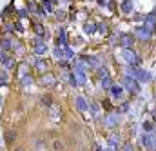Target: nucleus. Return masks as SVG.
Masks as SVG:
<instances>
[{
  "mask_svg": "<svg viewBox=\"0 0 156 151\" xmlns=\"http://www.w3.org/2000/svg\"><path fill=\"white\" fill-rule=\"evenodd\" d=\"M127 75L133 76V78H134V80H138V82H144V84H149V82L153 80V75H151L149 71L140 69V68H133V66H129Z\"/></svg>",
  "mask_w": 156,
  "mask_h": 151,
  "instance_id": "nucleus-1",
  "label": "nucleus"
},
{
  "mask_svg": "<svg viewBox=\"0 0 156 151\" xmlns=\"http://www.w3.org/2000/svg\"><path fill=\"white\" fill-rule=\"evenodd\" d=\"M122 86H123V87H125L131 95H138V93H140V82H138V80H134L133 76H129V75L123 76Z\"/></svg>",
  "mask_w": 156,
  "mask_h": 151,
  "instance_id": "nucleus-2",
  "label": "nucleus"
},
{
  "mask_svg": "<svg viewBox=\"0 0 156 151\" xmlns=\"http://www.w3.org/2000/svg\"><path fill=\"white\" fill-rule=\"evenodd\" d=\"M122 57H123V58L127 60V64L133 66V68H138V66L142 64V58L136 55L134 49H123V51H122Z\"/></svg>",
  "mask_w": 156,
  "mask_h": 151,
  "instance_id": "nucleus-3",
  "label": "nucleus"
},
{
  "mask_svg": "<svg viewBox=\"0 0 156 151\" xmlns=\"http://www.w3.org/2000/svg\"><path fill=\"white\" fill-rule=\"evenodd\" d=\"M134 37L140 38L142 42H147V40H151V37H153V29L147 28V26H140V28L134 29Z\"/></svg>",
  "mask_w": 156,
  "mask_h": 151,
  "instance_id": "nucleus-4",
  "label": "nucleus"
},
{
  "mask_svg": "<svg viewBox=\"0 0 156 151\" xmlns=\"http://www.w3.org/2000/svg\"><path fill=\"white\" fill-rule=\"evenodd\" d=\"M109 93H111V97H113V98L122 100V98H123V93H125V87H123L122 84H113V86H111V89H109Z\"/></svg>",
  "mask_w": 156,
  "mask_h": 151,
  "instance_id": "nucleus-5",
  "label": "nucleus"
},
{
  "mask_svg": "<svg viewBox=\"0 0 156 151\" xmlns=\"http://www.w3.org/2000/svg\"><path fill=\"white\" fill-rule=\"evenodd\" d=\"M142 142H144V146H145L147 149H154V146H156L154 133H145V135L142 137Z\"/></svg>",
  "mask_w": 156,
  "mask_h": 151,
  "instance_id": "nucleus-6",
  "label": "nucleus"
},
{
  "mask_svg": "<svg viewBox=\"0 0 156 151\" xmlns=\"http://www.w3.org/2000/svg\"><path fill=\"white\" fill-rule=\"evenodd\" d=\"M134 40H136V38L133 37V35H122V37H120V46H122L123 49H133Z\"/></svg>",
  "mask_w": 156,
  "mask_h": 151,
  "instance_id": "nucleus-7",
  "label": "nucleus"
},
{
  "mask_svg": "<svg viewBox=\"0 0 156 151\" xmlns=\"http://www.w3.org/2000/svg\"><path fill=\"white\" fill-rule=\"evenodd\" d=\"M105 126H107L109 129L116 127L118 126V115L116 113H107V116H105Z\"/></svg>",
  "mask_w": 156,
  "mask_h": 151,
  "instance_id": "nucleus-8",
  "label": "nucleus"
},
{
  "mask_svg": "<svg viewBox=\"0 0 156 151\" xmlns=\"http://www.w3.org/2000/svg\"><path fill=\"white\" fill-rule=\"evenodd\" d=\"M49 49H47V44L45 42H40V38H37L35 40V53L37 55H45Z\"/></svg>",
  "mask_w": 156,
  "mask_h": 151,
  "instance_id": "nucleus-9",
  "label": "nucleus"
},
{
  "mask_svg": "<svg viewBox=\"0 0 156 151\" xmlns=\"http://www.w3.org/2000/svg\"><path fill=\"white\" fill-rule=\"evenodd\" d=\"M75 104H76V109H78V111H87V109H89V102H87L83 97H76Z\"/></svg>",
  "mask_w": 156,
  "mask_h": 151,
  "instance_id": "nucleus-10",
  "label": "nucleus"
},
{
  "mask_svg": "<svg viewBox=\"0 0 156 151\" xmlns=\"http://www.w3.org/2000/svg\"><path fill=\"white\" fill-rule=\"evenodd\" d=\"M133 9H134V6H133V0H123V2H122V13H125V15H131V13H133Z\"/></svg>",
  "mask_w": 156,
  "mask_h": 151,
  "instance_id": "nucleus-11",
  "label": "nucleus"
},
{
  "mask_svg": "<svg viewBox=\"0 0 156 151\" xmlns=\"http://www.w3.org/2000/svg\"><path fill=\"white\" fill-rule=\"evenodd\" d=\"M73 73H75V76H76L78 86H82V84H85V82H87V75H85V71H82V69H75Z\"/></svg>",
  "mask_w": 156,
  "mask_h": 151,
  "instance_id": "nucleus-12",
  "label": "nucleus"
},
{
  "mask_svg": "<svg viewBox=\"0 0 156 151\" xmlns=\"http://www.w3.org/2000/svg\"><path fill=\"white\" fill-rule=\"evenodd\" d=\"M85 62H87L93 69H100V60H98V58H94V57H87Z\"/></svg>",
  "mask_w": 156,
  "mask_h": 151,
  "instance_id": "nucleus-13",
  "label": "nucleus"
},
{
  "mask_svg": "<svg viewBox=\"0 0 156 151\" xmlns=\"http://www.w3.org/2000/svg\"><path fill=\"white\" fill-rule=\"evenodd\" d=\"M11 47H13V44H11L9 38H2V40H0V49H2V51H9Z\"/></svg>",
  "mask_w": 156,
  "mask_h": 151,
  "instance_id": "nucleus-14",
  "label": "nucleus"
},
{
  "mask_svg": "<svg viewBox=\"0 0 156 151\" xmlns=\"http://www.w3.org/2000/svg\"><path fill=\"white\" fill-rule=\"evenodd\" d=\"M100 84H102V87H104V89H111V86H113V82H111V76H109V75L102 76Z\"/></svg>",
  "mask_w": 156,
  "mask_h": 151,
  "instance_id": "nucleus-15",
  "label": "nucleus"
},
{
  "mask_svg": "<svg viewBox=\"0 0 156 151\" xmlns=\"http://www.w3.org/2000/svg\"><path fill=\"white\" fill-rule=\"evenodd\" d=\"M118 146H120V140H118V137H111V138H109V149H111V151H116Z\"/></svg>",
  "mask_w": 156,
  "mask_h": 151,
  "instance_id": "nucleus-16",
  "label": "nucleus"
},
{
  "mask_svg": "<svg viewBox=\"0 0 156 151\" xmlns=\"http://www.w3.org/2000/svg\"><path fill=\"white\" fill-rule=\"evenodd\" d=\"M42 84H44V86H55V76L49 75V73H47V75H44V78H42Z\"/></svg>",
  "mask_w": 156,
  "mask_h": 151,
  "instance_id": "nucleus-17",
  "label": "nucleus"
},
{
  "mask_svg": "<svg viewBox=\"0 0 156 151\" xmlns=\"http://www.w3.org/2000/svg\"><path fill=\"white\" fill-rule=\"evenodd\" d=\"M53 55H55L56 58H64V57H66V53H64V47H60V46H56V47L53 49Z\"/></svg>",
  "mask_w": 156,
  "mask_h": 151,
  "instance_id": "nucleus-18",
  "label": "nucleus"
},
{
  "mask_svg": "<svg viewBox=\"0 0 156 151\" xmlns=\"http://www.w3.org/2000/svg\"><path fill=\"white\" fill-rule=\"evenodd\" d=\"M144 131H145V133H153V131H154V126H153V122L145 120V122H144Z\"/></svg>",
  "mask_w": 156,
  "mask_h": 151,
  "instance_id": "nucleus-19",
  "label": "nucleus"
},
{
  "mask_svg": "<svg viewBox=\"0 0 156 151\" xmlns=\"http://www.w3.org/2000/svg\"><path fill=\"white\" fill-rule=\"evenodd\" d=\"M94 29H96V26H94V24H85V26H83V31H85L87 35H93V33H94Z\"/></svg>",
  "mask_w": 156,
  "mask_h": 151,
  "instance_id": "nucleus-20",
  "label": "nucleus"
},
{
  "mask_svg": "<svg viewBox=\"0 0 156 151\" xmlns=\"http://www.w3.org/2000/svg\"><path fill=\"white\" fill-rule=\"evenodd\" d=\"M37 69H38L40 73H44V71H47V64H45L44 60H38V62H37Z\"/></svg>",
  "mask_w": 156,
  "mask_h": 151,
  "instance_id": "nucleus-21",
  "label": "nucleus"
},
{
  "mask_svg": "<svg viewBox=\"0 0 156 151\" xmlns=\"http://www.w3.org/2000/svg\"><path fill=\"white\" fill-rule=\"evenodd\" d=\"M89 109H91V113L96 115L98 111H100V106L96 104V102H89Z\"/></svg>",
  "mask_w": 156,
  "mask_h": 151,
  "instance_id": "nucleus-22",
  "label": "nucleus"
},
{
  "mask_svg": "<svg viewBox=\"0 0 156 151\" xmlns=\"http://www.w3.org/2000/svg\"><path fill=\"white\" fill-rule=\"evenodd\" d=\"M33 29H35V33H38V35H42V37H45V33H44V26H42V24H35Z\"/></svg>",
  "mask_w": 156,
  "mask_h": 151,
  "instance_id": "nucleus-23",
  "label": "nucleus"
},
{
  "mask_svg": "<svg viewBox=\"0 0 156 151\" xmlns=\"http://www.w3.org/2000/svg\"><path fill=\"white\" fill-rule=\"evenodd\" d=\"M64 53H66V58H73L75 57V51L71 47H64Z\"/></svg>",
  "mask_w": 156,
  "mask_h": 151,
  "instance_id": "nucleus-24",
  "label": "nucleus"
},
{
  "mask_svg": "<svg viewBox=\"0 0 156 151\" xmlns=\"http://www.w3.org/2000/svg\"><path fill=\"white\" fill-rule=\"evenodd\" d=\"M122 151H134V146H133V142H125V144L122 146Z\"/></svg>",
  "mask_w": 156,
  "mask_h": 151,
  "instance_id": "nucleus-25",
  "label": "nucleus"
},
{
  "mask_svg": "<svg viewBox=\"0 0 156 151\" xmlns=\"http://www.w3.org/2000/svg\"><path fill=\"white\" fill-rule=\"evenodd\" d=\"M0 84H4V86L7 84V73H5V71L0 73Z\"/></svg>",
  "mask_w": 156,
  "mask_h": 151,
  "instance_id": "nucleus-26",
  "label": "nucleus"
},
{
  "mask_svg": "<svg viewBox=\"0 0 156 151\" xmlns=\"http://www.w3.org/2000/svg\"><path fill=\"white\" fill-rule=\"evenodd\" d=\"M4 68H5V69H11V68H13V60H11V58H5V60H4Z\"/></svg>",
  "mask_w": 156,
  "mask_h": 151,
  "instance_id": "nucleus-27",
  "label": "nucleus"
},
{
  "mask_svg": "<svg viewBox=\"0 0 156 151\" xmlns=\"http://www.w3.org/2000/svg\"><path fill=\"white\" fill-rule=\"evenodd\" d=\"M102 108H105V111H109V113H111V109H113V106H111V102H109V100H104Z\"/></svg>",
  "mask_w": 156,
  "mask_h": 151,
  "instance_id": "nucleus-28",
  "label": "nucleus"
},
{
  "mask_svg": "<svg viewBox=\"0 0 156 151\" xmlns=\"http://www.w3.org/2000/svg\"><path fill=\"white\" fill-rule=\"evenodd\" d=\"M120 111H122V113H127V111H129V104H127V102H123V104L120 106Z\"/></svg>",
  "mask_w": 156,
  "mask_h": 151,
  "instance_id": "nucleus-29",
  "label": "nucleus"
},
{
  "mask_svg": "<svg viewBox=\"0 0 156 151\" xmlns=\"http://www.w3.org/2000/svg\"><path fill=\"white\" fill-rule=\"evenodd\" d=\"M29 82H33V78H31V76H22V84H24V86H27V84H29Z\"/></svg>",
  "mask_w": 156,
  "mask_h": 151,
  "instance_id": "nucleus-30",
  "label": "nucleus"
},
{
  "mask_svg": "<svg viewBox=\"0 0 156 151\" xmlns=\"http://www.w3.org/2000/svg\"><path fill=\"white\" fill-rule=\"evenodd\" d=\"M13 137H15V133H13V131H9V133H7V142H11V140H13Z\"/></svg>",
  "mask_w": 156,
  "mask_h": 151,
  "instance_id": "nucleus-31",
  "label": "nucleus"
},
{
  "mask_svg": "<svg viewBox=\"0 0 156 151\" xmlns=\"http://www.w3.org/2000/svg\"><path fill=\"white\" fill-rule=\"evenodd\" d=\"M44 7H45V9H47V11H53V6H51V4H49V2H47V4H44Z\"/></svg>",
  "mask_w": 156,
  "mask_h": 151,
  "instance_id": "nucleus-32",
  "label": "nucleus"
},
{
  "mask_svg": "<svg viewBox=\"0 0 156 151\" xmlns=\"http://www.w3.org/2000/svg\"><path fill=\"white\" fill-rule=\"evenodd\" d=\"M4 60H5V55H4V51H2V49H0V64H2V62H4Z\"/></svg>",
  "mask_w": 156,
  "mask_h": 151,
  "instance_id": "nucleus-33",
  "label": "nucleus"
},
{
  "mask_svg": "<svg viewBox=\"0 0 156 151\" xmlns=\"http://www.w3.org/2000/svg\"><path fill=\"white\" fill-rule=\"evenodd\" d=\"M98 29H100L102 33H107V28H105V26H98Z\"/></svg>",
  "mask_w": 156,
  "mask_h": 151,
  "instance_id": "nucleus-34",
  "label": "nucleus"
},
{
  "mask_svg": "<svg viewBox=\"0 0 156 151\" xmlns=\"http://www.w3.org/2000/svg\"><path fill=\"white\" fill-rule=\"evenodd\" d=\"M153 31L156 33V20H154V26H153Z\"/></svg>",
  "mask_w": 156,
  "mask_h": 151,
  "instance_id": "nucleus-35",
  "label": "nucleus"
},
{
  "mask_svg": "<svg viewBox=\"0 0 156 151\" xmlns=\"http://www.w3.org/2000/svg\"><path fill=\"white\" fill-rule=\"evenodd\" d=\"M0 106H2V97H0Z\"/></svg>",
  "mask_w": 156,
  "mask_h": 151,
  "instance_id": "nucleus-36",
  "label": "nucleus"
},
{
  "mask_svg": "<svg viewBox=\"0 0 156 151\" xmlns=\"http://www.w3.org/2000/svg\"><path fill=\"white\" fill-rule=\"evenodd\" d=\"M15 151H24V149H15Z\"/></svg>",
  "mask_w": 156,
  "mask_h": 151,
  "instance_id": "nucleus-37",
  "label": "nucleus"
}]
</instances>
